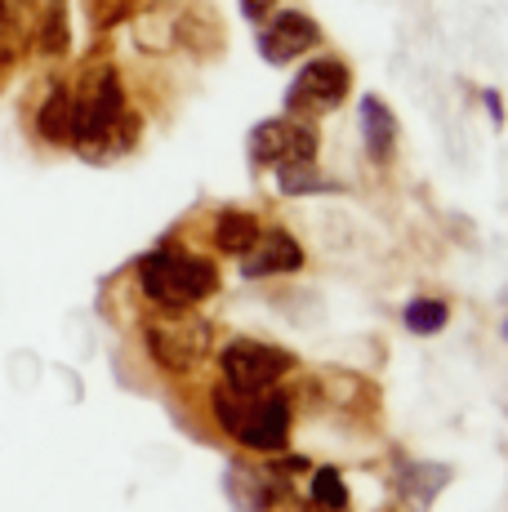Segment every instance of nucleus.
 Listing matches in <instances>:
<instances>
[{
  "label": "nucleus",
  "mask_w": 508,
  "mask_h": 512,
  "mask_svg": "<svg viewBox=\"0 0 508 512\" xmlns=\"http://www.w3.org/2000/svg\"><path fill=\"white\" fill-rule=\"evenodd\" d=\"M139 281L152 303L179 312V308H192V303L210 299L214 285H219V272H214V263H205L201 254L161 245V250H152L148 259L139 263Z\"/></svg>",
  "instance_id": "f257e3e1"
},
{
  "label": "nucleus",
  "mask_w": 508,
  "mask_h": 512,
  "mask_svg": "<svg viewBox=\"0 0 508 512\" xmlns=\"http://www.w3.org/2000/svg\"><path fill=\"white\" fill-rule=\"evenodd\" d=\"M214 415L219 423L241 437L250 450H281L290 437V406L281 392L259 397V392H237V388H219L214 392Z\"/></svg>",
  "instance_id": "f03ea898"
},
{
  "label": "nucleus",
  "mask_w": 508,
  "mask_h": 512,
  "mask_svg": "<svg viewBox=\"0 0 508 512\" xmlns=\"http://www.w3.org/2000/svg\"><path fill=\"white\" fill-rule=\"evenodd\" d=\"M121 121H125V94H121V81L116 72H94L90 81L81 85V94L72 98V143L81 152H99L107 139L121 134Z\"/></svg>",
  "instance_id": "7ed1b4c3"
},
{
  "label": "nucleus",
  "mask_w": 508,
  "mask_h": 512,
  "mask_svg": "<svg viewBox=\"0 0 508 512\" xmlns=\"http://www.w3.org/2000/svg\"><path fill=\"white\" fill-rule=\"evenodd\" d=\"M223 379L237 392H268V383H277L295 361L290 352L272 348V343H254V339H232L223 348Z\"/></svg>",
  "instance_id": "20e7f679"
},
{
  "label": "nucleus",
  "mask_w": 508,
  "mask_h": 512,
  "mask_svg": "<svg viewBox=\"0 0 508 512\" xmlns=\"http://www.w3.org/2000/svg\"><path fill=\"white\" fill-rule=\"evenodd\" d=\"M312 152H317V139L295 121H268L250 134V156L259 165H277V170L281 165H304L312 161Z\"/></svg>",
  "instance_id": "39448f33"
},
{
  "label": "nucleus",
  "mask_w": 508,
  "mask_h": 512,
  "mask_svg": "<svg viewBox=\"0 0 508 512\" xmlns=\"http://www.w3.org/2000/svg\"><path fill=\"white\" fill-rule=\"evenodd\" d=\"M348 94V67L335 58H317L299 72V81L290 85V107H304V112H326L339 98Z\"/></svg>",
  "instance_id": "423d86ee"
},
{
  "label": "nucleus",
  "mask_w": 508,
  "mask_h": 512,
  "mask_svg": "<svg viewBox=\"0 0 508 512\" xmlns=\"http://www.w3.org/2000/svg\"><path fill=\"white\" fill-rule=\"evenodd\" d=\"M259 45H263L268 63H290V58H299L304 49L317 45V23H312L308 14H299V9H286V14H277L268 23Z\"/></svg>",
  "instance_id": "0eeeda50"
},
{
  "label": "nucleus",
  "mask_w": 508,
  "mask_h": 512,
  "mask_svg": "<svg viewBox=\"0 0 508 512\" xmlns=\"http://www.w3.org/2000/svg\"><path fill=\"white\" fill-rule=\"evenodd\" d=\"M304 263L299 245L286 232H259V241L246 250V277H268V272H295Z\"/></svg>",
  "instance_id": "6e6552de"
},
{
  "label": "nucleus",
  "mask_w": 508,
  "mask_h": 512,
  "mask_svg": "<svg viewBox=\"0 0 508 512\" xmlns=\"http://www.w3.org/2000/svg\"><path fill=\"white\" fill-rule=\"evenodd\" d=\"M361 130H366V147H370L375 161H388V156H393L397 121H393V112H388L379 98H366V103H361Z\"/></svg>",
  "instance_id": "1a4fd4ad"
},
{
  "label": "nucleus",
  "mask_w": 508,
  "mask_h": 512,
  "mask_svg": "<svg viewBox=\"0 0 508 512\" xmlns=\"http://www.w3.org/2000/svg\"><path fill=\"white\" fill-rule=\"evenodd\" d=\"M214 241L228 254H246L250 245L259 241V223H254V214H246V210H223L219 223H214Z\"/></svg>",
  "instance_id": "9d476101"
},
{
  "label": "nucleus",
  "mask_w": 508,
  "mask_h": 512,
  "mask_svg": "<svg viewBox=\"0 0 508 512\" xmlns=\"http://www.w3.org/2000/svg\"><path fill=\"white\" fill-rule=\"evenodd\" d=\"M152 352L165 361V366H188L192 357L201 352V330H152Z\"/></svg>",
  "instance_id": "9b49d317"
},
{
  "label": "nucleus",
  "mask_w": 508,
  "mask_h": 512,
  "mask_svg": "<svg viewBox=\"0 0 508 512\" xmlns=\"http://www.w3.org/2000/svg\"><path fill=\"white\" fill-rule=\"evenodd\" d=\"M36 125H41V134L50 143H72V94L67 90H54L45 98L41 116H36Z\"/></svg>",
  "instance_id": "f8f14e48"
},
{
  "label": "nucleus",
  "mask_w": 508,
  "mask_h": 512,
  "mask_svg": "<svg viewBox=\"0 0 508 512\" xmlns=\"http://www.w3.org/2000/svg\"><path fill=\"white\" fill-rule=\"evenodd\" d=\"M446 317H451V312H446L442 299H415L406 308V326L415 330V334H437V330L446 326Z\"/></svg>",
  "instance_id": "ddd939ff"
},
{
  "label": "nucleus",
  "mask_w": 508,
  "mask_h": 512,
  "mask_svg": "<svg viewBox=\"0 0 508 512\" xmlns=\"http://www.w3.org/2000/svg\"><path fill=\"white\" fill-rule=\"evenodd\" d=\"M312 499H317L321 508H344V504H348L344 477H339L335 468H321L317 477H312Z\"/></svg>",
  "instance_id": "4468645a"
},
{
  "label": "nucleus",
  "mask_w": 508,
  "mask_h": 512,
  "mask_svg": "<svg viewBox=\"0 0 508 512\" xmlns=\"http://www.w3.org/2000/svg\"><path fill=\"white\" fill-rule=\"evenodd\" d=\"M241 9H246L250 18H263V14L272 9V0H241Z\"/></svg>",
  "instance_id": "2eb2a0df"
},
{
  "label": "nucleus",
  "mask_w": 508,
  "mask_h": 512,
  "mask_svg": "<svg viewBox=\"0 0 508 512\" xmlns=\"http://www.w3.org/2000/svg\"><path fill=\"white\" fill-rule=\"evenodd\" d=\"M5 5H9V0H0V18H5Z\"/></svg>",
  "instance_id": "dca6fc26"
},
{
  "label": "nucleus",
  "mask_w": 508,
  "mask_h": 512,
  "mask_svg": "<svg viewBox=\"0 0 508 512\" xmlns=\"http://www.w3.org/2000/svg\"><path fill=\"white\" fill-rule=\"evenodd\" d=\"M504 339H508V321H504Z\"/></svg>",
  "instance_id": "f3484780"
}]
</instances>
